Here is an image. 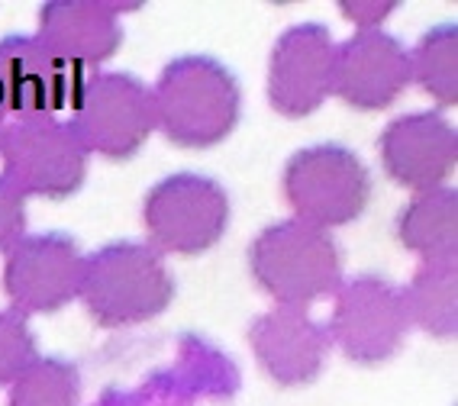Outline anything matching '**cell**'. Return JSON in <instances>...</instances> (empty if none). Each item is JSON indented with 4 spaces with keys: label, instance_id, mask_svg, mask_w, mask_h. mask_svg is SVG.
<instances>
[{
    "label": "cell",
    "instance_id": "cell-1",
    "mask_svg": "<svg viewBox=\"0 0 458 406\" xmlns=\"http://www.w3.org/2000/svg\"><path fill=\"white\" fill-rule=\"evenodd\" d=\"M156 130L178 148H213L226 142L242 116V88L220 58H172L152 84Z\"/></svg>",
    "mask_w": 458,
    "mask_h": 406
},
{
    "label": "cell",
    "instance_id": "cell-2",
    "mask_svg": "<svg viewBox=\"0 0 458 406\" xmlns=\"http://www.w3.org/2000/svg\"><path fill=\"white\" fill-rule=\"evenodd\" d=\"M174 291L168 261L148 242L116 239L84 255L78 300L100 329H126L162 317Z\"/></svg>",
    "mask_w": 458,
    "mask_h": 406
},
{
    "label": "cell",
    "instance_id": "cell-3",
    "mask_svg": "<svg viewBox=\"0 0 458 406\" xmlns=\"http://www.w3.org/2000/svg\"><path fill=\"white\" fill-rule=\"evenodd\" d=\"M249 275L275 307H303L329 300L343 287V252L333 233L287 216L265 226L249 242Z\"/></svg>",
    "mask_w": 458,
    "mask_h": 406
},
{
    "label": "cell",
    "instance_id": "cell-4",
    "mask_svg": "<svg viewBox=\"0 0 458 406\" xmlns=\"http://www.w3.org/2000/svg\"><path fill=\"white\" fill-rule=\"evenodd\" d=\"M281 194L294 220L333 233V229L355 223L369 210V165L339 142H317V146L297 148L281 174Z\"/></svg>",
    "mask_w": 458,
    "mask_h": 406
},
{
    "label": "cell",
    "instance_id": "cell-5",
    "mask_svg": "<svg viewBox=\"0 0 458 406\" xmlns=\"http://www.w3.org/2000/svg\"><path fill=\"white\" fill-rule=\"evenodd\" d=\"M68 126L88 155L126 162L156 132L152 88L130 72H90L72 104Z\"/></svg>",
    "mask_w": 458,
    "mask_h": 406
},
{
    "label": "cell",
    "instance_id": "cell-6",
    "mask_svg": "<svg viewBox=\"0 0 458 406\" xmlns=\"http://www.w3.org/2000/svg\"><path fill=\"white\" fill-rule=\"evenodd\" d=\"M233 203L220 181L178 171L148 187L142 200L146 242L162 255H204L226 236Z\"/></svg>",
    "mask_w": 458,
    "mask_h": 406
},
{
    "label": "cell",
    "instance_id": "cell-7",
    "mask_svg": "<svg viewBox=\"0 0 458 406\" xmlns=\"http://www.w3.org/2000/svg\"><path fill=\"white\" fill-rule=\"evenodd\" d=\"M90 155L78 142L68 120L30 116L10 120L0 142V174L20 194L42 200H68L84 187Z\"/></svg>",
    "mask_w": 458,
    "mask_h": 406
},
{
    "label": "cell",
    "instance_id": "cell-8",
    "mask_svg": "<svg viewBox=\"0 0 458 406\" xmlns=\"http://www.w3.org/2000/svg\"><path fill=\"white\" fill-rule=\"evenodd\" d=\"M407 307L397 284L381 275H359L343 281L333 297L327 333L333 349L352 365L375 368L391 361L410 335Z\"/></svg>",
    "mask_w": 458,
    "mask_h": 406
},
{
    "label": "cell",
    "instance_id": "cell-9",
    "mask_svg": "<svg viewBox=\"0 0 458 406\" xmlns=\"http://www.w3.org/2000/svg\"><path fill=\"white\" fill-rule=\"evenodd\" d=\"M84 275V252L68 233H26L4 255V297L10 309L30 317H49L78 300Z\"/></svg>",
    "mask_w": 458,
    "mask_h": 406
},
{
    "label": "cell",
    "instance_id": "cell-10",
    "mask_svg": "<svg viewBox=\"0 0 458 406\" xmlns=\"http://www.w3.org/2000/svg\"><path fill=\"white\" fill-rule=\"evenodd\" d=\"M335 39L323 23H294L268 55V104L284 120H307L327 104L333 84Z\"/></svg>",
    "mask_w": 458,
    "mask_h": 406
},
{
    "label": "cell",
    "instance_id": "cell-11",
    "mask_svg": "<svg viewBox=\"0 0 458 406\" xmlns=\"http://www.w3.org/2000/svg\"><path fill=\"white\" fill-rule=\"evenodd\" d=\"M410 88V55L397 36L385 30H355L335 42L329 94L361 114H381Z\"/></svg>",
    "mask_w": 458,
    "mask_h": 406
},
{
    "label": "cell",
    "instance_id": "cell-12",
    "mask_svg": "<svg viewBox=\"0 0 458 406\" xmlns=\"http://www.w3.org/2000/svg\"><path fill=\"white\" fill-rule=\"evenodd\" d=\"M88 74L58 62L36 36L0 39V106L10 120L58 116L74 104Z\"/></svg>",
    "mask_w": 458,
    "mask_h": 406
},
{
    "label": "cell",
    "instance_id": "cell-13",
    "mask_svg": "<svg viewBox=\"0 0 458 406\" xmlns=\"http://www.w3.org/2000/svg\"><path fill=\"white\" fill-rule=\"evenodd\" d=\"M377 158L387 178L410 194L442 187L455 171V126L439 110L403 114L377 136Z\"/></svg>",
    "mask_w": 458,
    "mask_h": 406
},
{
    "label": "cell",
    "instance_id": "cell-14",
    "mask_svg": "<svg viewBox=\"0 0 458 406\" xmlns=\"http://www.w3.org/2000/svg\"><path fill=\"white\" fill-rule=\"evenodd\" d=\"M249 349L278 387H307L323 374L333 351L327 323L310 317L303 307H271L249 323Z\"/></svg>",
    "mask_w": 458,
    "mask_h": 406
},
{
    "label": "cell",
    "instance_id": "cell-15",
    "mask_svg": "<svg viewBox=\"0 0 458 406\" xmlns=\"http://www.w3.org/2000/svg\"><path fill=\"white\" fill-rule=\"evenodd\" d=\"M136 10L132 4L104 0H49L36 17V39L65 65L94 72L120 52L123 26L120 17Z\"/></svg>",
    "mask_w": 458,
    "mask_h": 406
},
{
    "label": "cell",
    "instance_id": "cell-16",
    "mask_svg": "<svg viewBox=\"0 0 458 406\" xmlns=\"http://www.w3.org/2000/svg\"><path fill=\"white\" fill-rule=\"evenodd\" d=\"M397 242L420 261L455 258L458 197L449 184L413 194L397 213Z\"/></svg>",
    "mask_w": 458,
    "mask_h": 406
},
{
    "label": "cell",
    "instance_id": "cell-17",
    "mask_svg": "<svg viewBox=\"0 0 458 406\" xmlns=\"http://www.w3.org/2000/svg\"><path fill=\"white\" fill-rule=\"evenodd\" d=\"M458 275L455 258L420 261L407 284L401 287L410 326L433 339H452L458 329Z\"/></svg>",
    "mask_w": 458,
    "mask_h": 406
},
{
    "label": "cell",
    "instance_id": "cell-18",
    "mask_svg": "<svg viewBox=\"0 0 458 406\" xmlns=\"http://www.w3.org/2000/svg\"><path fill=\"white\" fill-rule=\"evenodd\" d=\"M410 55V84H417L423 94L439 106L458 104V30L455 23H442L426 30L417 39Z\"/></svg>",
    "mask_w": 458,
    "mask_h": 406
},
{
    "label": "cell",
    "instance_id": "cell-19",
    "mask_svg": "<svg viewBox=\"0 0 458 406\" xmlns=\"http://www.w3.org/2000/svg\"><path fill=\"white\" fill-rule=\"evenodd\" d=\"M81 371L68 358H36L7 387V406H78Z\"/></svg>",
    "mask_w": 458,
    "mask_h": 406
},
{
    "label": "cell",
    "instance_id": "cell-20",
    "mask_svg": "<svg viewBox=\"0 0 458 406\" xmlns=\"http://www.w3.org/2000/svg\"><path fill=\"white\" fill-rule=\"evenodd\" d=\"M39 358L36 333L17 309H0V387H10Z\"/></svg>",
    "mask_w": 458,
    "mask_h": 406
},
{
    "label": "cell",
    "instance_id": "cell-21",
    "mask_svg": "<svg viewBox=\"0 0 458 406\" xmlns=\"http://www.w3.org/2000/svg\"><path fill=\"white\" fill-rule=\"evenodd\" d=\"M26 236V197L0 174V252L7 255Z\"/></svg>",
    "mask_w": 458,
    "mask_h": 406
},
{
    "label": "cell",
    "instance_id": "cell-22",
    "mask_svg": "<svg viewBox=\"0 0 458 406\" xmlns=\"http://www.w3.org/2000/svg\"><path fill=\"white\" fill-rule=\"evenodd\" d=\"M339 10L359 30H381V23L397 10V4H385V0H345V4H339Z\"/></svg>",
    "mask_w": 458,
    "mask_h": 406
},
{
    "label": "cell",
    "instance_id": "cell-23",
    "mask_svg": "<svg viewBox=\"0 0 458 406\" xmlns=\"http://www.w3.org/2000/svg\"><path fill=\"white\" fill-rule=\"evenodd\" d=\"M7 126H10V116H7V110L0 106V142H4V132H7Z\"/></svg>",
    "mask_w": 458,
    "mask_h": 406
}]
</instances>
